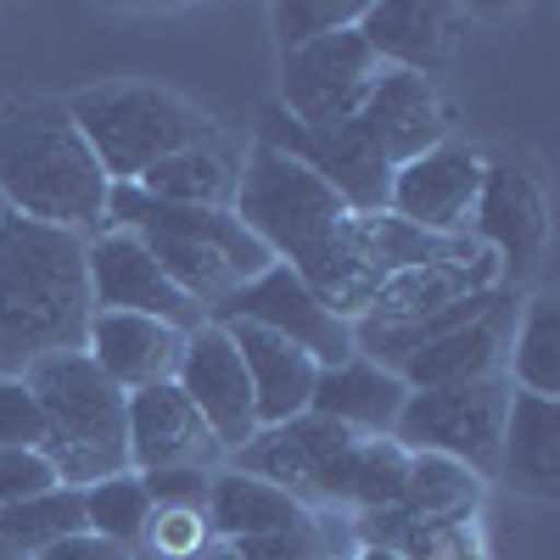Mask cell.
I'll use <instances>...</instances> for the list:
<instances>
[{
    "mask_svg": "<svg viewBox=\"0 0 560 560\" xmlns=\"http://www.w3.org/2000/svg\"><path fill=\"white\" fill-rule=\"evenodd\" d=\"M471 236L493 253L504 287L516 292L544 269V247H549V208L538 179L516 163H488L482 174V197H477V219Z\"/></svg>",
    "mask_w": 560,
    "mask_h": 560,
    "instance_id": "cell-12",
    "label": "cell"
},
{
    "mask_svg": "<svg viewBox=\"0 0 560 560\" xmlns=\"http://www.w3.org/2000/svg\"><path fill=\"white\" fill-rule=\"evenodd\" d=\"M337 516H303L298 527H280L247 544H230L242 560H337Z\"/></svg>",
    "mask_w": 560,
    "mask_h": 560,
    "instance_id": "cell-29",
    "label": "cell"
},
{
    "mask_svg": "<svg viewBox=\"0 0 560 560\" xmlns=\"http://www.w3.org/2000/svg\"><path fill=\"white\" fill-rule=\"evenodd\" d=\"M79 499H84V527L102 533V538H113V544L135 560L140 533H147V516H152L147 482H140L135 471H118V477H107V482L79 488Z\"/></svg>",
    "mask_w": 560,
    "mask_h": 560,
    "instance_id": "cell-26",
    "label": "cell"
},
{
    "mask_svg": "<svg viewBox=\"0 0 560 560\" xmlns=\"http://www.w3.org/2000/svg\"><path fill=\"white\" fill-rule=\"evenodd\" d=\"M382 73L387 68L364 45L359 23L319 34L298 45V51H280V113L303 129H331L364 107V96L376 90Z\"/></svg>",
    "mask_w": 560,
    "mask_h": 560,
    "instance_id": "cell-8",
    "label": "cell"
},
{
    "mask_svg": "<svg viewBox=\"0 0 560 560\" xmlns=\"http://www.w3.org/2000/svg\"><path fill=\"white\" fill-rule=\"evenodd\" d=\"M477 499H482V477L465 471L459 459H443V454H409V471H404V493L393 510L415 527H427L432 538L454 533L477 516Z\"/></svg>",
    "mask_w": 560,
    "mask_h": 560,
    "instance_id": "cell-24",
    "label": "cell"
},
{
    "mask_svg": "<svg viewBox=\"0 0 560 560\" xmlns=\"http://www.w3.org/2000/svg\"><path fill=\"white\" fill-rule=\"evenodd\" d=\"M359 12H364L359 0H280V7L269 12V23H275L280 51H298V45H308V39H319V34L353 28Z\"/></svg>",
    "mask_w": 560,
    "mask_h": 560,
    "instance_id": "cell-30",
    "label": "cell"
},
{
    "mask_svg": "<svg viewBox=\"0 0 560 560\" xmlns=\"http://www.w3.org/2000/svg\"><path fill=\"white\" fill-rule=\"evenodd\" d=\"M51 488H62V482H57V465L39 448H0V504H23Z\"/></svg>",
    "mask_w": 560,
    "mask_h": 560,
    "instance_id": "cell-32",
    "label": "cell"
},
{
    "mask_svg": "<svg viewBox=\"0 0 560 560\" xmlns=\"http://www.w3.org/2000/svg\"><path fill=\"white\" fill-rule=\"evenodd\" d=\"M68 113L84 135V147L96 152L107 185H135L152 163L219 135V124L197 102H185V96H174L163 84H147V79L90 84L68 102Z\"/></svg>",
    "mask_w": 560,
    "mask_h": 560,
    "instance_id": "cell-5",
    "label": "cell"
},
{
    "mask_svg": "<svg viewBox=\"0 0 560 560\" xmlns=\"http://www.w3.org/2000/svg\"><path fill=\"white\" fill-rule=\"evenodd\" d=\"M404 398H409V387L393 376V370L353 353V359H342V364L314 376L308 409L337 420V427H348V432H359V438H393V420H398Z\"/></svg>",
    "mask_w": 560,
    "mask_h": 560,
    "instance_id": "cell-21",
    "label": "cell"
},
{
    "mask_svg": "<svg viewBox=\"0 0 560 560\" xmlns=\"http://www.w3.org/2000/svg\"><path fill=\"white\" fill-rule=\"evenodd\" d=\"M84 353L113 387L140 393V387L174 382L179 353H185V331H174V325H163V319H147V314L96 308L90 314V331H84Z\"/></svg>",
    "mask_w": 560,
    "mask_h": 560,
    "instance_id": "cell-17",
    "label": "cell"
},
{
    "mask_svg": "<svg viewBox=\"0 0 560 560\" xmlns=\"http://www.w3.org/2000/svg\"><path fill=\"white\" fill-rule=\"evenodd\" d=\"M504 287V275L493 264V253L477 236H454L438 258L427 264H409L393 280H382V292L370 298V308L353 325H404V319H427L438 308H454L477 292Z\"/></svg>",
    "mask_w": 560,
    "mask_h": 560,
    "instance_id": "cell-14",
    "label": "cell"
},
{
    "mask_svg": "<svg viewBox=\"0 0 560 560\" xmlns=\"http://www.w3.org/2000/svg\"><path fill=\"white\" fill-rule=\"evenodd\" d=\"M224 331H230V342H236V353H242L247 387H253V404H258V432L308 409V393H314V376H319V364L308 353H298L292 342L258 331V325H247V319H224Z\"/></svg>",
    "mask_w": 560,
    "mask_h": 560,
    "instance_id": "cell-20",
    "label": "cell"
},
{
    "mask_svg": "<svg viewBox=\"0 0 560 560\" xmlns=\"http://www.w3.org/2000/svg\"><path fill=\"white\" fill-rule=\"evenodd\" d=\"M202 516H208V527H213L219 544H247V538H264V533H280V527H298L303 516H314V510H303L298 499H287L275 482H258L247 471L219 465Z\"/></svg>",
    "mask_w": 560,
    "mask_h": 560,
    "instance_id": "cell-23",
    "label": "cell"
},
{
    "mask_svg": "<svg viewBox=\"0 0 560 560\" xmlns=\"http://www.w3.org/2000/svg\"><path fill=\"white\" fill-rule=\"evenodd\" d=\"M359 432L337 427L314 409L264 427L253 443H242L230 459V471H247L258 482H275L287 499H298L314 516H348V493H353V459H359Z\"/></svg>",
    "mask_w": 560,
    "mask_h": 560,
    "instance_id": "cell-6",
    "label": "cell"
},
{
    "mask_svg": "<svg viewBox=\"0 0 560 560\" xmlns=\"http://www.w3.org/2000/svg\"><path fill=\"white\" fill-rule=\"evenodd\" d=\"M124 427H129V471H219L224 448L202 427V415L191 409L174 382L124 393Z\"/></svg>",
    "mask_w": 560,
    "mask_h": 560,
    "instance_id": "cell-15",
    "label": "cell"
},
{
    "mask_svg": "<svg viewBox=\"0 0 560 560\" xmlns=\"http://www.w3.org/2000/svg\"><path fill=\"white\" fill-rule=\"evenodd\" d=\"M0 560H28V555H23L18 544H7V538H0Z\"/></svg>",
    "mask_w": 560,
    "mask_h": 560,
    "instance_id": "cell-37",
    "label": "cell"
},
{
    "mask_svg": "<svg viewBox=\"0 0 560 560\" xmlns=\"http://www.w3.org/2000/svg\"><path fill=\"white\" fill-rule=\"evenodd\" d=\"M236 179H242V147L224 135H208L197 147L152 163L135 185L174 208H230L236 202Z\"/></svg>",
    "mask_w": 560,
    "mask_h": 560,
    "instance_id": "cell-22",
    "label": "cell"
},
{
    "mask_svg": "<svg viewBox=\"0 0 560 560\" xmlns=\"http://www.w3.org/2000/svg\"><path fill=\"white\" fill-rule=\"evenodd\" d=\"M45 415L23 376H0V448H39Z\"/></svg>",
    "mask_w": 560,
    "mask_h": 560,
    "instance_id": "cell-31",
    "label": "cell"
},
{
    "mask_svg": "<svg viewBox=\"0 0 560 560\" xmlns=\"http://www.w3.org/2000/svg\"><path fill=\"white\" fill-rule=\"evenodd\" d=\"M404 471H409V448H398L393 438H364L359 459H353L348 516H359V510H393L404 493Z\"/></svg>",
    "mask_w": 560,
    "mask_h": 560,
    "instance_id": "cell-27",
    "label": "cell"
},
{
    "mask_svg": "<svg viewBox=\"0 0 560 560\" xmlns=\"http://www.w3.org/2000/svg\"><path fill=\"white\" fill-rule=\"evenodd\" d=\"M28 393L45 415L39 454L57 465L62 488H90L129 471V427H124V387H113L84 348L51 353L23 370Z\"/></svg>",
    "mask_w": 560,
    "mask_h": 560,
    "instance_id": "cell-4",
    "label": "cell"
},
{
    "mask_svg": "<svg viewBox=\"0 0 560 560\" xmlns=\"http://www.w3.org/2000/svg\"><path fill=\"white\" fill-rule=\"evenodd\" d=\"M208 319H219V325L224 319H247V325H258V331L292 342L298 353H308L319 370H331V364L359 353L353 348V319H342L319 292H308L287 264H269L264 275H253L247 287L230 303H219Z\"/></svg>",
    "mask_w": 560,
    "mask_h": 560,
    "instance_id": "cell-9",
    "label": "cell"
},
{
    "mask_svg": "<svg viewBox=\"0 0 560 560\" xmlns=\"http://www.w3.org/2000/svg\"><path fill=\"white\" fill-rule=\"evenodd\" d=\"M90 236L23 213L0 219V376L84 348L90 331Z\"/></svg>",
    "mask_w": 560,
    "mask_h": 560,
    "instance_id": "cell-1",
    "label": "cell"
},
{
    "mask_svg": "<svg viewBox=\"0 0 560 560\" xmlns=\"http://www.w3.org/2000/svg\"><path fill=\"white\" fill-rule=\"evenodd\" d=\"M34 560H129V555H124L113 538L79 527V533H68V538H57V544H45Z\"/></svg>",
    "mask_w": 560,
    "mask_h": 560,
    "instance_id": "cell-34",
    "label": "cell"
},
{
    "mask_svg": "<svg viewBox=\"0 0 560 560\" xmlns=\"http://www.w3.org/2000/svg\"><path fill=\"white\" fill-rule=\"evenodd\" d=\"M135 477L147 482L152 504H174V510H202L213 488V471H191V465H179V471H135Z\"/></svg>",
    "mask_w": 560,
    "mask_h": 560,
    "instance_id": "cell-33",
    "label": "cell"
},
{
    "mask_svg": "<svg viewBox=\"0 0 560 560\" xmlns=\"http://www.w3.org/2000/svg\"><path fill=\"white\" fill-rule=\"evenodd\" d=\"M359 34L376 51L382 68L432 79L448 62L454 45V12L438 7V0H370L359 12Z\"/></svg>",
    "mask_w": 560,
    "mask_h": 560,
    "instance_id": "cell-18",
    "label": "cell"
},
{
    "mask_svg": "<svg viewBox=\"0 0 560 560\" xmlns=\"http://www.w3.org/2000/svg\"><path fill=\"white\" fill-rule=\"evenodd\" d=\"M107 174L68 113V102H0V208L96 236L107 213Z\"/></svg>",
    "mask_w": 560,
    "mask_h": 560,
    "instance_id": "cell-2",
    "label": "cell"
},
{
    "mask_svg": "<svg viewBox=\"0 0 560 560\" xmlns=\"http://www.w3.org/2000/svg\"><path fill=\"white\" fill-rule=\"evenodd\" d=\"M493 477L510 482L516 493H533V499L560 493V404L555 398H533V393L510 387Z\"/></svg>",
    "mask_w": 560,
    "mask_h": 560,
    "instance_id": "cell-19",
    "label": "cell"
},
{
    "mask_svg": "<svg viewBox=\"0 0 560 560\" xmlns=\"http://www.w3.org/2000/svg\"><path fill=\"white\" fill-rule=\"evenodd\" d=\"M0 219H7V208H0Z\"/></svg>",
    "mask_w": 560,
    "mask_h": 560,
    "instance_id": "cell-38",
    "label": "cell"
},
{
    "mask_svg": "<svg viewBox=\"0 0 560 560\" xmlns=\"http://www.w3.org/2000/svg\"><path fill=\"white\" fill-rule=\"evenodd\" d=\"M102 224L129 230L202 314L230 303L253 275H264L275 264L230 208H174V202L147 197L140 185H113Z\"/></svg>",
    "mask_w": 560,
    "mask_h": 560,
    "instance_id": "cell-3",
    "label": "cell"
},
{
    "mask_svg": "<svg viewBox=\"0 0 560 560\" xmlns=\"http://www.w3.org/2000/svg\"><path fill=\"white\" fill-rule=\"evenodd\" d=\"M504 409H510V382L504 376H488V382H471V387L409 393L398 420H393V443L409 448V454L459 459L465 471H477L488 482L493 465H499Z\"/></svg>",
    "mask_w": 560,
    "mask_h": 560,
    "instance_id": "cell-7",
    "label": "cell"
},
{
    "mask_svg": "<svg viewBox=\"0 0 560 560\" xmlns=\"http://www.w3.org/2000/svg\"><path fill=\"white\" fill-rule=\"evenodd\" d=\"M213 544V527L202 510H174V504H152L147 533H140L135 560H197Z\"/></svg>",
    "mask_w": 560,
    "mask_h": 560,
    "instance_id": "cell-28",
    "label": "cell"
},
{
    "mask_svg": "<svg viewBox=\"0 0 560 560\" xmlns=\"http://www.w3.org/2000/svg\"><path fill=\"white\" fill-rule=\"evenodd\" d=\"M348 560H398V555H387V549H364V544H359Z\"/></svg>",
    "mask_w": 560,
    "mask_h": 560,
    "instance_id": "cell-36",
    "label": "cell"
},
{
    "mask_svg": "<svg viewBox=\"0 0 560 560\" xmlns=\"http://www.w3.org/2000/svg\"><path fill=\"white\" fill-rule=\"evenodd\" d=\"M84 269H90V308H107V314H147L163 319L174 331L191 337L197 325H208V314L185 298L174 280L158 269V258L140 247L129 230H96L84 247Z\"/></svg>",
    "mask_w": 560,
    "mask_h": 560,
    "instance_id": "cell-11",
    "label": "cell"
},
{
    "mask_svg": "<svg viewBox=\"0 0 560 560\" xmlns=\"http://www.w3.org/2000/svg\"><path fill=\"white\" fill-rule=\"evenodd\" d=\"M504 382L516 393L560 404V303L549 292L522 298L516 331H510V353H504Z\"/></svg>",
    "mask_w": 560,
    "mask_h": 560,
    "instance_id": "cell-25",
    "label": "cell"
},
{
    "mask_svg": "<svg viewBox=\"0 0 560 560\" xmlns=\"http://www.w3.org/2000/svg\"><path fill=\"white\" fill-rule=\"evenodd\" d=\"M516 308L522 298L504 292L488 314L454 325L448 337L427 342L420 353H409L393 376L409 387V393H432V387H471V382H488V376H504V353H510V331H516Z\"/></svg>",
    "mask_w": 560,
    "mask_h": 560,
    "instance_id": "cell-16",
    "label": "cell"
},
{
    "mask_svg": "<svg viewBox=\"0 0 560 560\" xmlns=\"http://www.w3.org/2000/svg\"><path fill=\"white\" fill-rule=\"evenodd\" d=\"M174 387L191 398V409L202 415V427L213 432V443L224 454H236L242 443L258 438V404H253L242 353H236V342H230L224 325L208 319V325H197V331L185 337Z\"/></svg>",
    "mask_w": 560,
    "mask_h": 560,
    "instance_id": "cell-13",
    "label": "cell"
},
{
    "mask_svg": "<svg viewBox=\"0 0 560 560\" xmlns=\"http://www.w3.org/2000/svg\"><path fill=\"white\" fill-rule=\"evenodd\" d=\"M197 560H242V555H236V549H230V544H219V538H213V544H208V549H202Z\"/></svg>",
    "mask_w": 560,
    "mask_h": 560,
    "instance_id": "cell-35",
    "label": "cell"
},
{
    "mask_svg": "<svg viewBox=\"0 0 560 560\" xmlns=\"http://www.w3.org/2000/svg\"><path fill=\"white\" fill-rule=\"evenodd\" d=\"M488 158L465 140H438L432 152L409 158L387 185V213L427 230V236H471Z\"/></svg>",
    "mask_w": 560,
    "mask_h": 560,
    "instance_id": "cell-10",
    "label": "cell"
}]
</instances>
